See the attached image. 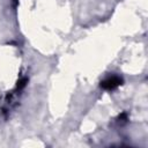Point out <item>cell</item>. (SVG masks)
I'll return each mask as SVG.
<instances>
[{
	"instance_id": "6da1fadb",
	"label": "cell",
	"mask_w": 148,
	"mask_h": 148,
	"mask_svg": "<svg viewBox=\"0 0 148 148\" xmlns=\"http://www.w3.org/2000/svg\"><path fill=\"white\" fill-rule=\"evenodd\" d=\"M121 82H123V80L120 77H118V76H111V77H108L106 80H104L101 83V87L104 88V89L111 90V89H114L118 86H120Z\"/></svg>"
}]
</instances>
